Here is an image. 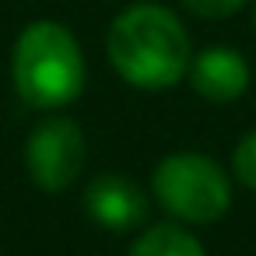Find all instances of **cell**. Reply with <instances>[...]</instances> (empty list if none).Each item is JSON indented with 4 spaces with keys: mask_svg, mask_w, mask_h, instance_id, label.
Segmentation results:
<instances>
[{
    "mask_svg": "<svg viewBox=\"0 0 256 256\" xmlns=\"http://www.w3.org/2000/svg\"><path fill=\"white\" fill-rule=\"evenodd\" d=\"M84 210L112 232H126L148 214V200L130 176H98L84 190Z\"/></svg>",
    "mask_w": 256,
    "mask_h": 256,
    "instance_id": "5b68a950",
    "label": "cell"
},
{
    "mask_svg": "<svg viewBox=\"0 0 256 256\" xmlns=\"http://www.w3.org/2000/svg\"><path fill=\"white\" fill-rule=\"evenodd\" d=\"M84 151L88 144L74 120H46L32 130L25 144V165L36 186L56 193L78 179V172L84 168Z\"/></svg>",
    "mask_w": 256,
    "mask_h": 256,
    "instance_id": "277c9868",
    "label": "cell"
},
{
    "mask_svg": "<svg viewBox=\"0 0 256 256\" xmlns=\"http://www.w3.org/2000/svg\"><path fill=\"white\" fill-rule=\"evenodd\" d=\"M182 4H186L193 14H200V18H228V14H235L238 8H246L249 0H182Z\"/></svg>",
    "mask_w": 256,
    "mask_h": 256,
    "instance_id": "9c48e42d",
    "label": "cell"
},
{
    "mask_svg": "<svg viewBox=\"0 0 256 256\" xmlns=\"http://www.w3.org/2000/svg\"><path fill=\"white\" fill-rule=\"evenodd\" d=\"M14 88L36 109H60L84 88V56L60 22H32L14 46Z\"/></svg>",
    "mask_w": 256,
    "mask_h": 256,
    "instance_id": "7a4b0ae2",
    "label": "cell"
},
{
    "mask_svg": "<svg viewBox=\"0 0 256 256\" xmlns=\"http://www.w3.org/2000/svg\"><path fill=\"white\" fill-rule=\"evenodd\" d=\"M154 196L158 204L182 218V221H218L224 210H228V200H232V190H228V179L224 172L204 158V154H193V151H182V154H168L158 168H154Z\"/></svg>",
    "mask_w": 256,
    "mask_h": 256,
    "instance_id": "3957f363",
    "label": "cell"
},
{
    "mask_svg": "<svg viewBox=\"0 0 256 256\" xmlns=\"http://www.w3.org/2000/svg\"><path fill=\"white\" fill-rule=\"evenodd\" d=\"M130 256H204V246L176 224H158L134 242Z\"/></svg>",
    "mask_w": 256,
    "mask_h": 256,
    "instance_id": "52a82bcc",
    "label": "cell"
},
{
    "mask_svg": "<svg viewBox=\"0 0 256 256\" xmlns=\"http://www.w3.org/2000/svg\"><path fill=\"white\" fill-rule=\"evenodd\" d=\"M190 84L207 102H235L249 88V67L246 60L228 46H210L190 60Z\"/></svg>",
    "mask_w": 256,
    "mask_h": 256,
    "instance_id": "8992f818",
    "label": "cell"
},
{
    "mask_svg": "<svg viewBox=\"0 0 256 256\" xmlns=\"http://www.w3.org/2000/svg\"><path fill=\"white\" fill-rule=\"evenodd\" d=\"M235 176H238L249 190H256V130L246 134V137L238 140V148H235Z\"/></svg>",
    "mask_w": 256,
    "mask_h": 256,
    "instance_id": "ba28073f",
    "label": "cell"
},
{
    "mask_svg": "<svg viewBox=\"0 0 256 256\" xmlns=\"http://www.w3.org/2000/svg\"><path fill=\"white\" fill-rule=\"evenodd\" d=\"M109 60L123 81L158 92L172 88L190 70V36L179 18L162 4H130L109 28Z\"/></svg>",
    "mask_w": 256,
    "mask_h": 256,
    "instance_id": "6da1fadb",
    "label": "cell"
}]
</instances>
